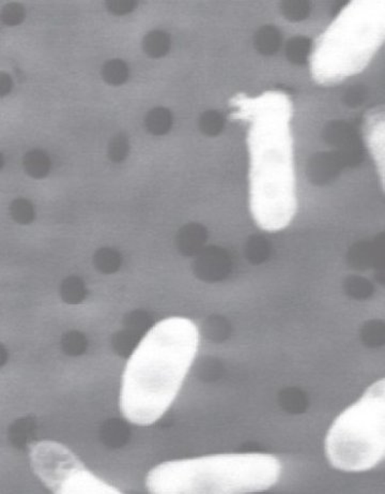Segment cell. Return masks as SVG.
<instances>
[{"mask_svg":"<svg viewBox=\"0 0 385 494\" xmlns=\"http://www.w3.org/2000/svg\"><path fill=\"white\" fill-rule=\"evenodd\" d=\"M128 154V140L126 136H117L112 138L108 148V156L112 159V161L119 164L123 161Z\"/></svg>","mask_w":385,"mask_h":494,"instance_id":"obj_18","label":"cell"},{"mask_svg":"<svg viewBox=\"0 0 385 494\" xmlns=\"http://www.w3.org/2000/svg\"><path fill=\"white\" fill-rule=\"evenodd\" d=\"M199 331L186 317H168L154 325L126 363L120 409L137 426L158 421L169 409L194 363Z\"/></svg>","mask_w":385,"mask_h":494,"instance_id":"obj_1","label":"cell"},{"mask_svg":"<svg viewBox=\"0 0 385 494\" xmlns=\"http://www.w3.org/2000/svg\"><path fill=\"white\" fill-rule=\"evenodd\" d=\"M11 215L16 222L21 223V224H28L33 220L35 212H33V207L29 201L19 198L12 203Z\"/></svg>","mask_w":385,"mask_h":494,"instance_id":"obj_17","label":"cell"},{"mask_svg":"<svg viewBox=\"0 0 385 494\" xmlns=\"http://www.w3.org/2000/svg\"><path fill=\"white\" fill-rule=\"evenodd\" d=\"M380 115H372L368 122V131L367 140L370 147L375 161L378 164L379 170H384V129H383V120Z\"/></svg>","mask_w":385,"mask_h":494,"instance_id":"obj_7","label":"cell"},{"mask_svg":"<svg viewBox=\"0 0 385 494\" xmlns=\"http://www.w3.org/2000/svg\"><path fill=\"white\" fill-rule=\"evenodd\" d=\"M384 38V1H351L319 37L310 54L312 74L330 85L362 71Z\"/></svg>","mask_w":385,"mask_h":494,"instance_id":"obj_4","label":"cell"},{"mask_svg":"<svg viewBox=\"0 0 385 494\" xmlns=\"http://www.w3.org/2000/svg\"><path fill=\"white\" fill-rule=\"evenodd\" d=\"M30 463L40 481L57 494H120L117 488L86 469L70 449L57 442L30 445Z\"/></svg>","mask_w":385,"mask_h":494,"instance_id":"obj_6","label":"cell"},{"mask_svg":"<svg viewBox=\"0 0 385 494\" xmlns=\"http://www.w3.org/2000/svg\"><path fill=\"white\" fill-rule=\"evenodd\" d=\"M200 129L209 136H216L222 131L224 117L218 110H206L199 120Z\"/></svg>","mask_w":385,"mask_h":494,"instance_id":"obj_15","label":"cell"},{"mask_svg":"<svg viewBox=\"0 0 385 494\" xmlns=\"http://www.w3.org/2000/svg\"><path fill=\"white\" fill-rule=\"evenodd\" d=\"M365 97H366V92H365L364 87L354 86L346 92L345 101H346L347 106L350 108H358L364 102Z\"/></svg>","mask_w":385,"mask_h":494,"instance_id":"obj_20","label":"cell"},{"mask_svg":"<svg viewBox=\"0 0 385 494\" xmlns=\"http://www.w3.org/2000/svg\"><path fill=\"white\" fill-rule=\"evenodd\" d=\"M282 463L270 453H220L164 462L147 476L153 494H243L278 483Z\"/></svg>","mask_w":385,"mask_h":494,"instance_id":"obj_3","label":"cell"},{"mask_svg":"<svg viewBox=\"0 0 385 494\" xmlns=\"http://www.w3.org/2000/svg\"><path fill=\"white\" fill-rule=\"evenodd\" d=\"M172 124V115L166 108H154L146 116L147 129L153 134H164L170 129Z\"/></svg>","mask_w":385,"mask_h":494,"instance_id":"obj_12","label":"cell"},{"mask_svg":"<svg viewBox=\"0 0 385 494\" xmlns=\"http://www.w3.org/2000/svg\"><path fill=\"white\" fill-rule=\"evenodd\" d=\"M254 43L257 51L262 55L275 54L282 44L280 30L274 26H264L257 31Z\"/></svg>","mask_w":385,"mask_h":494,"instance_id":"obj_8","label":"cell"},{"mask_svg":"<svg viewBox=\"0 0 385 494\" xmlns=\"http://www.w3.org/2000/svg\"><path fill=\"white\" fill-rule=\"evenodd\" d=\"M142 50L151 58H162L170 50V38L163 30H152L144 36L142 42Z\"/></svg>","mask_w":385,"mask_h":494,"instance_id":"obj_9","label":"cell"},{"mask_svg":"<svg viewBox=\"0 0 385 494\" xmlns=\"http://www.w3.org/2000/svg\"><path fill=\"white\" fill-rule=\"evenodd\" d=\"M130 76L126 62L122 59H110L102 68V78L110 86H121L126 83Z\"/></svg>","mask_w":385,"mask_h":494,"instance_id":"obj_10","label":"cell"},{"mask_svg":"<svg viewBox=\"0 0 385 494\" xmlns=\"http://www.w3.org/2000/svg\"><path fill=\"white\" fill-rule=\"evenodd\" d=\"M312 54V42L305 37H294L289 40L286 56L294 65H303Z\"/></svg>","mask_w":385,"mask_h":494,"instance_id":"obj_13","label":"cell"},{"mask_svg":"<svg viewBox=\"0 0 385 494\" xmlns=\"http://www.w3.org/2000/svg\"><path fill=\"white\" fill-rule=\"evenodd\" d=\"M25 17V9L23 6L17 3H7L1 10V21L9 27L21 25Z\"/></svg>","mask_w":385,"mask_h":494,"instance_id":"obj_16","label":"cell"},{"mask_svg":"<svg viewBox=\"0 0 385 494\" xmlns=\"http://www.w3.org/2000/svg\"><path fill=\"white\" fill-rule=\"evenodd\" d=\"M136 0H107L105 3L106 9L115 15H126L131 13L137 7Z\"/></svg>","mask_w":385,"mask_h":494,"instance_id":"obj_19","label":"cell"},{"mask_svg":"<svg viewBox=\"0 0 385 494\" xmlns=\"http://www.w3.org/2000/svg\"><path fill=\"white\" fill-rule=\"evenodd\" d=\"M250 129V206L257 224L278 232L296 212L292 102L282 92L262 94L254 102Z\"/></svg>","mask_w":385,"mask_h":494,"instance_id":"obj_2","label":"cell"},{"mask_svg":"<svg viewBox=\"0 0 385 494\" xmlns=\"http://www.w3.org/2000/svg\"><path fill=\"white\" fill-rule=\"evenodd\" d=\"M12 87H13V82H12L11 76L3 72L0 74V96L5 97L9 94Z\"/></svg>","mask_w":385,"mask_h":494,"instance_id":"obj_21","label":"cell"},{"mask_svg":"<svg viewBox=\"0 0 385 494\" xmlns=\"http://www.w3.org/2000/svg\"><path fill=\"white\" fill-rule=\"evenodd\" d=\"M326 453L331 465L344 472L368 471L384 459V379L335 419L326 435Z\"/></svg>","mask_w":385,"mask_h":494,"instance_id":"obj_5","label":"cell"},{"mask_svg":"<svg viewBox=\"0 0 385 494\" xmlns=\"http://www.w3.org/2000/svg\"><path fill=\"white\" fill-rule=\"evenodd\" d=\"M282 12L289 21H303L310 15V3L305 0H287L282 3Z\"/></svg>","mask_w":385,"mask_h":494,"instance_id":"obj_14","label":"cell"},{"mask_svg":"<svg viewBox=\"0 0 385 494\" xmlns=\"http://www.w3.org/2000/svg\"><path fill=\"white\" fill-rule=\"evenodd\" d=\"M24 168L33 178H43L50 172L51 162L47 154L42 150H31L24 157Z\"/></svg>","mask_w":385,"mask_h":494,"instance_id":"obj_11","label":"cell"}]
</instances>
